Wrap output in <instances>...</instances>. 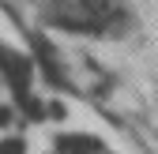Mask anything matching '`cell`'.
<instances>
[{
  "label": "cell",
  "instance_id": "cell-1",
  "mask_svg": "<svg viewBox=\"0 0 158 154\" xmlns=\"http://www.w3.org/2000/svg\"><path fill=\"white\" fill-rule=\"evenodd\" d=\"M79 11H83L90 23H98V19H106L113 11V0H79Z\"/></svg>",
  "mask_w": 158,
  "mask_h": 154
}]
</instances>
